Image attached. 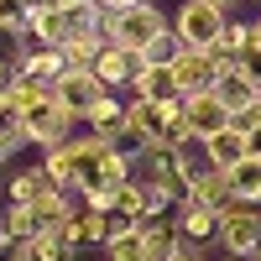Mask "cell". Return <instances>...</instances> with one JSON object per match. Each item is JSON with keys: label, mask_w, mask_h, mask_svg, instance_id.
I'll return each instance as SVG.
<instances>
[{"label": "cell", "mask_w": 261, "mask_h": 261, "mask_svg": "<svg viewBox=\"0 0 261 261\" xmlns=\"http://www.w3.org/2000/svg\"><path fill=\"white\" fill-rule=\"evenodd\" d=\"M125 125H130V141H162V146L193 141V136H188L183 99H141V94H130Z\"/></svg>", "instance_id": "obj_1"}, {"label": "cell", "mask_w": 261, "mask_h": 261, "mask_svg": "<svg viewBox=\"0 0 261 261\" xmlns=\"http://www.w3.org/2000/svg\"><path fill=\"white\" fill-rule=\"evenodd\" d=\"M172 21L151 6V0H141V6H130V11H105V37L110 42H120V47H130V53H146V42L157 37V32H167Z\"/></svg>", "instance_id": "obj_2"}, {"label": "cell", "mask_w": 261, "mask_h": 261, "mask_svg": "<svg viewBox=\"0 0 261 261\" xmlns=\"http://www.w3.org/2000/svg\"><path fill=\"white\" fill-rule=\"evenodd\" d=\"M214 246L225 256H256L261 251V204L230 199L220 209V235H214Z\"/></svg>", "instance_id": "obj_3"}, {"label": "cell", "mask_w": 261, "mask_h": 261, "mask_svg": "<svg viewBox=\"0 0 261 261\" xmlns=\"http://www.w3.org/2000/svg\"><path fill=\"white\" fill-rule=\"evenodd\" d=\"M21 130H27V141L32 146H58V141H68V130H73V115L58 105V94L47 89V94H37L27 110H21Z\"/></svg>", "instance_id": "obj_4"}, {"label": "cell", "mask_w": 261, "mask_h": 261, "mask_svg": "<svg viewBox=\"0 0 261 261\" xmlns=\"http://www.w3.org/2000/svg\"><path fill=\"white\" fill-rule=\"evenodd\" d=\"M225 6H214V0H183L178 16H172V32H178L188 47H214L225 32Z\"/></svg>", "instance_id": "obj_5"}, {"label": "cell", "mask_w": 261, "mask_h": 261, "mask_svg": "<svg viewBox=\"0 0 261 261\" xmlns=\"http://www.w3.org/2000/svg\"><path fill=\"white\" fill-rule=\"evenodd\" d=\"M183 115H188V136L193 141H209L214 130H225L235 115L225 110V99L214 89H199V94H183Z\"/></svg>", "instance_id": "obj_6"}, {"label": "cell", "mask_w": 261, "mask_h": 261, "mask_svg": "<svg viewBox=\"0 0 261 261\" xmlns=\"http://www.w3.org/2000/svg\"><path fill=\"white\" fill-rule=\"evenodd\" d=\"M53 94H58V105H63L73 120H89V110H94V105L110 94V89H105L94 73H73V68H68V73L53 84Z\"/></svg>", "instance_id": "obj_7"}, {"label": "cell", "mask_w": 261, "mask_h": 261, "mask_svg": "<svg viewBox=\"0 0 261 261\" xmlns=\"http://www.w3.org/2000/svg\"><path fill=\"white\" fill-rule=\"evenodd\" d=\"M214 94H220V99H225V110L246 125V120H251V105H256V94H261V84L241 68V63H225L220 79H214Z\"/></svg>", "instance_id": "obj_8"}, {"label": "cell", "mask_w": 261, "mask_h": 261, "mask_svg": "<svg viewBox=\"0 0 261 261\" xmlns=\"http://www.w3.org/2000/svg\"><path fill=\"white\" fill-rule=\"evenodd\" d=\"M172 230H178L183 246H214V235H220V209L178 199V220H172Z\"/></svg>", "instance_id": "obj_9"}, {"label": "cell", "mask_w": 261, "mask_h": 261, "mask_svg": "<svg viewBox=\"0 0 261 261\" xmlns=\"http://www.w3.org/2000/svg\"><path fill=\"white\" fill-rule=\"evenodd\" d=\"M225 63L214 58L209 47H183V58L172 63V73H178V89L183 94H199V89H214V79H220Z\"/></svg>", "instance_id": "obj_10"}, {"label": "cell", "mask_w": 261, "mask_h": 261, "mask_svg": "<svg viewBox=\"0 0 261 261\" xmlns=\"http://www.w3.org/2000/svg\"><path fill=\"white\" fill-rule=\"evenodd\" d=\"M136 68H141V53H130V47H120V42H105L89 73H94V79L105 84V89H125V84L136 79Z\"/></svg>", "instance_id": "obj_11"}, {"label": "cell", "mask_w": 261, "mask_h": 261, "mask_svg": "<svg viewBox=\"0 0 261 261\" xmlns=\"http://www.w3.org/2000/svg\"><path fill=\"white\" fill-rule=\"evenodd\" d=\"M27 32L42 42V47H68V37H73V21L63 6H37L32 0V11H27Z\"/></svg>", "instance_id": "obj_12"}, {"label": "cell", "mask_w": 261, "mask_h": 261, "mask_svg": "<svg viewBox=\"0 0 261 261\" xmlns=\"http://www.w3.org/2000/svg\"><path fill=\"white\" fill-rule=\"evenodd\" d=\"M125 89H130V94H141V99H183L178 73L162 68V63H146V58H141V68H136V79H130Z\"/></svg>", "instance_id": "obj_13"}, {"label": "cell", "mask_w": 261, "mask_h": 261, "mask_svg": "<svg viewBox=\"0 0 261 261\" xmlns=\"http://www.w3.org/2000/svg\"><path fill=\"white\" fill-rule=\"evenodd\" d=\"M63 235L73 241V251H89V246H105L110 241V214H99L84 204V214H73L68 225H63Z\"/></svg>", "instance_id": "obj_14"}, {"label": "cell", "mask_w": 261, "mask_h": 261, "mask_svg": "<svg viewBox=\"0 0 261 261\" xmlns=\"http://www.w3.org/2000/svg\"><path fill=\"white\" fill-rule=\"evenodd\" d=\"M204 157H209L214 167H235V162L246 157V125H241V120H230L225 130H214V136L204 141Z\"/></svg>", "instance_id": "obj_15"}, {"label": "cell", "mask_w": 261, "mask_h": 261, "mask_svg": "<svg viewBox=\"0 0 261 261\" xmlns=\"http://www.w3.org/2000/svg\"><path fill=\"white\" fill-rule=\"evenodd\" d=\"M183 199L209 204V209H225V204H230V178H225V167H204L193 183H183Z\"/></svg>", "instance_id": "obj_16"}, {"label": "cell", "mask_w": 261, "mask_h": 261, "mask_svg": "<svg viewBox=\"0 0 261 261\" xmlns=\"http://www.w3.org/2000/svg\"><path fill=\"white\" fill-rule=\"evenodd\" d=\"M225 178H230V199H241V204H261V157H246L225 167Z\"/></svg>", "instance_id": "obj_17"}, {"label": "cell", "mask_w": 261, "mask_h": 261, "mask_svg": "<svg viewBox=\"0 0 261 261\" xmlns=\"http://www.w3.org/2000/svg\"><path fill=\"white\" fill-rule=\"evenodd\" d=\"M89 130H94V136H105V141H125L130 136V125H125V105H115L110 94H105L99 105H94V110H89Z\"/></svg>", "instance_id": "obj_18"}, {"label": "cell", "mask_w": 261, "mask_h": 261, "mask_svg": "<svg viewBox=\"0 0 261 261\" xmlns=\"http://www.w3.org/2000/svg\"><path fill=\"white\" fill-rule=\"evenodd\" d=\"M21 73L53 89V84H58L63 73H68V63H63V47H42V42H37V53H27V63H21Z\"/></svg>", "instance_id": "obj_19"}, {"label": "cell", "mask_w": 261, "mask_h": 261, "mask_svg": "<svg viewBox=\"0 0 261 261\" xmlns=\"http://www.w3.org/2000/svg\"><path fill=\"white\" fill-rule=\"evenodd\" d=\"M99 47H105V37H94V32H73L68 47H63V63H68L73 73H89L94 58H99Z\"/></svg>", "instance_id": "obj_20"}, {"label": "cell", "mask_w": 261, "mask_h": 261, "mask_svg": "<svg viewBox=\"0 0 261 261\" xmlns=\"http://www.w3.org/2000/svg\"><path fill=\"white\" fill-rule=\"evenodd\" d=\"M21 141H27V130H21V105L6 89V94H0V157H11Z\"/></svg>", "instance_id": "obj_21"}, {"label": "cell", "mask_w": 261, "mask_h": 261, "mask_svg": "<svg viewBox=\"0 0 261 261\" xmlns=\"http://www.w3.org/2000/svg\"><path fill=\"white\" fill-rule=\"evenodd\" d=\"M105 261H146V235H141V225L110 235V241H105Z\"/></svg>", "instance_id": "obj_22"}, {"label": "cell", "mask_w": 261, "mask_h": 261, "mask_svg": "<svg viewBox=\"0 0 261 261\" xmlns=\"http://www.w3.org/2000/svg\"><path fill=\"white\" fill-rule=\"evenodd\" d=\"M42 172H47V183H58V188H73V178H79V162H73V151L68 146H47V157H42Z\"/></svg>", "instance_id": "obj_23"}, {"label": "cell", "mask_w": 261, "mask_h": 261, "mask_svg": "<svg viewBox=\"0 0 261 261\" xmlns=\"http://www.w3.org/2000/svg\"><path fill=\"white\" fill-rule=\"evenodd\" d=\"M251 47V27H246V21H225V32H220V42H214V58H220V63H235V58H241Z\"/></svg>", "instance_id": "obj_24"}, {"label": "cell", "mask_w": 261, "mask_h": 261, "mask_svg": "<svg viewBox=\"0 0 261 261\" xmlns=\"http://www.w3.org/2000/svg\"><path fill=\"white\" fill-rule=\"evenodd\" d=\"M183 47H188V42H183L178 32L167 27V32H157V37L146 42V53H141V58H146V63H162V68H172V63L183 58Z\"/></svg>", "instance_id": "obj_25"}, {"label": "cell", "mask_w": 261, "mask_h": 261, "mask_svg": "<svg viewBox=\"0 0 261 261\" xmlns=\"http://www.w3.org/2000/svg\"><path fill=\"white\" fill-rule=\"evenodd\" d=\"M42 188H47V172H42V167H32V172H11V183H6L11 204H32Z\"/></svg>", "instance_id": "obj_26"}, {"label": "cell", "mask_w": 261, "mask_h": 261, "mask_svg": "<svg viewBox=\"0 0 261 261\" xmlns=\"http://www.w3.org/2000/svg\"><path fill=\"white\" fill-rule=\"evenodd\" d=\"M27 11H32V0H0V32L27 37Z\"/></svg>", "instance_id": "obj_27"}, {"label": "cell", "mask_w": 261, "mask_h": 261, "mask_svg": "<svg viewBox=\"0 0 261 261\" xmlns=\"http://www.w3.org/2000/svg\"><path fill=\"white\" fill-rule=\"evenodd\" d=\"M16 79H21V73H16V63H11L6 53H0V94H6V89H11V84H16Z\"/></svg>", "instance_id": "obj_28"}, {"label": "cell", "mask_w": 261, "mask_h": 261, "mask_svg": "<svg viewBox=\"0 0 261 261\" xmlns=\"http://www.w3.org/2000/svg\"><path fill=\"white\" fill-rule=\"evenodd\" d=\"M246 151H251V157H261V120L246 125Z\"/></svg>", "instance_id": "obj_29"}, {"label": "cell", "mask_w": 261, "mask_h": 261, "mask_svg": "<svg viewBox=\"0 0 261 261\" xmlns=\"http://www.w3.org/2000/svg\"><path fill=\"white\" fill-rule=\"evenodd\" d=\"M172 261H204V246H178V256Z\"/></svg>", "instance_id": "obj_30"}, {"label": "cell", "mask_w": 261, "mask_h": 261, "mask_svg": "<svg viewBox=\"0 0 261 261\" xmlns=\"http://www.w3.org/2000/svg\"><path fill=\"white\" fill-rule=\"evenodd\" d=\"M99 6H105V11L115 16V11H130V6H141V0H99Z\"/></svg>", "instance_id": "obj_31"}, {"label": "cell", "mask_w": 261, "mask_h": 261, "mask_svg": "<svg viewBox=\"0 0 261 261\" xmlns=\"http://www.w3.org/2000/svg\"><path fill=\"white\" fill-rule=\"evenodd\" d=\"M251 42H256V47H261V21H251Z\"/></svg>", "instance_id": "obj_32"}, {"label": "cell", "mask_w": 261, "mask_h": 261, "mask_svg": "<svg viewBox=\"0 0 261 261\" xmlns=\"http://www.w3.org/2000/svg\"><path fill=\"white\" fill-rule=\"evenodd\" d=\"M251 120H261V94H256V105H251ZM251 120H246V125H251Z\"/></svg>", "instance_id": "obj_33"}, {"label": "cell", "mask_w": 261, "mask_h": 261, "mask_svg": "<svg viewBox=\"0 0 261 261\" xmlns=\"http://www.w3.org/2000/svg\"><path fill=\"white\" fill-rule=\"evenodd\" d=\"M220 261H251V256H220Z\"/></svg>", "instance_id": "obj_34"}, {"label": "cell", "mask_w": 261, "mask_h": 261, "mask_svg": "<svg viewBox=\"0 0 261 261\" xmlns=\"http://www.w3.org/2000/svg\"><path fill=\"white\" fill-rule=\"evenodd\" d=\"M214 6H225V11H230V6H235V0H214Z\"/></svg>", "instance_id": "obj_35"}, {"label": "cell", "mask_w": 261, "mask_h": 261, "mask_svg": "<svg viewBox=\"0 0 261 261\" xmlns=\"http://www.w3.org/2000/svg\"><path fill=\"white\" fill-rule=\"evenodd\" d=\"M251 261H261V251H256V256H251Z\"/></svg>", "instance_id": "obj_36"}, {"label": "cell", "mask_w": 261, "mask_h": 261, "mask_svg": "<svg viewBox=\"0 0 261 261\" xmlns=\"http://www.w3.org/2000/svg\"><path fill=\"white\" fill-rule=\"evenodd\" d=\"M0 162H6V157H0Z\"/></svg>", "instance_id": "obj_37"}]
</instances>
